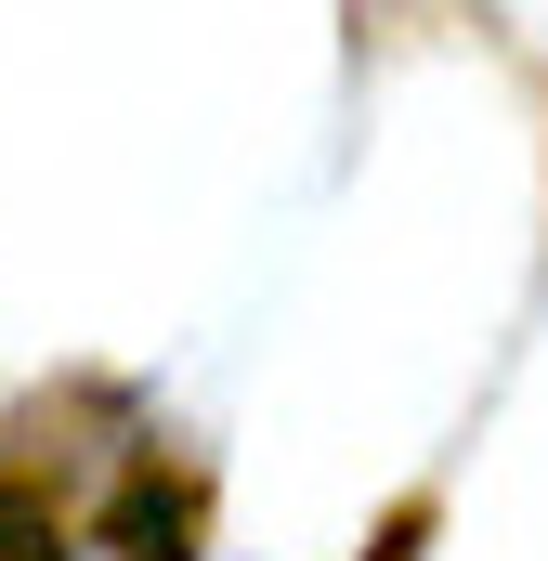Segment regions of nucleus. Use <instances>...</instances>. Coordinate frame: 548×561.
<instances>
[{"instance_id":"nucleus-1","label":"nucleus","mask_w":548,"mask_h":561,"mask_svg":"<svg viewBox=\"0 0 548 561\" xmlns=\"http://www.w3.org/2000/svg\"><path fill=\"white\" fill-rule=\"evenodd\" d=\"M105 549L118 561H196V483L183 470H118V496H105Z\"/></svg>"},{"instance_id":"nucleus-2","label":"nucleus","mask_w":548,"mask_h":561,"mask_svg":"<svg viewBox=\"0 0 548 561\" xmlns=\"http://www.w3.org/2000/svg\"><path fill=\"white\" fill-rule=\"evenodd\" d=\"M0 561H79L66 549V510H39L13 470H0Z\"/></svg>"},{"instance_id":"nucleus-3","label":"nucleus","mask_w":548,"mask_h":561,"mask_svg":"<svg viewBox=\"0 0 548 561\" xmlns=\"http://www.w3.org/2000/svg\"><path fill=\"white\" fill-rule=\"evenodd\" d=\"M418 549H431V496H406V510L379 523V549H366V561H418Z\"/></svg>"}]
</instances>
